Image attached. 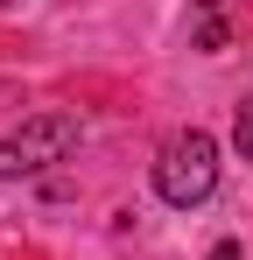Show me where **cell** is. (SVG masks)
Returning a JSON list of instances; mask_svg holds the SVG:
<instances>
[{"label": "cell", "instance_id": "6da1fadb", "mask_svg": "<svg viewBox=\"0 0 253 260\" xmlns=\"http://www.w3.org/2000/svg\"><path fill=\"white\" fill-rule=\"evenodd\" d=\"M155 190H162V204H176V211L204 204L211 190H218V141L204 127L176 134L162 155H155Z\"/></svg>", "mask_w": 253, "mask_h": 260}, {"label": "cell", "instance_id": "7a4b0ae2", "mask_svg": "<svg viewBox=\"0 0 253 260\" xmlns=\"http://www.w3.org/2000/svg\"><path fill=\"white\" fill-rule=\"evenodd\" d=\"M78 148V120L71 113H36L0 141V183H21V176H42L49 162H64Z\"/></svg>", "mask_w": 253, "mask_h": 260}, {"label": "cell", "instance_id": "3957f363", "mask_svg": "<svg viewBox=\"0 0 253 260\" xmlns=\"http://www.w3.org/2000/svg\"><path fill=\"white\" fill-rule=\"evenodd\" d=\"M232 148H239V155H253V91L239 99V113H232Z\"/></svg>", "mask_w": 253, "mask_h": 260}, {"label": "cell", "instance_id": "277c9868", "mask_svg": "<svg viewBox=\"0 0 253 260\" xmlns=\"http://www.w3.org/2000/svg\"><path fill=\"white\" fill-rule=\"evenodd\" d=\"M211 260H246V253H239L232 239H218V246H211Z\"/></svg>", "mask_w": 253, "mask_h": 260}, {"label": "cell", "instance_id": "5b68a950", "mask_svg": "<svg viewBox=\"0 0 253 260\" xmlns=\"http://www.w3.org/2000/svg\"><path fill=\"white\" fill-rule=\"evenodd\" d=\"M197 7H218V0H197Z\"/></svg>", "mask_w": 253, "mask_h": 260}]
</instances>
